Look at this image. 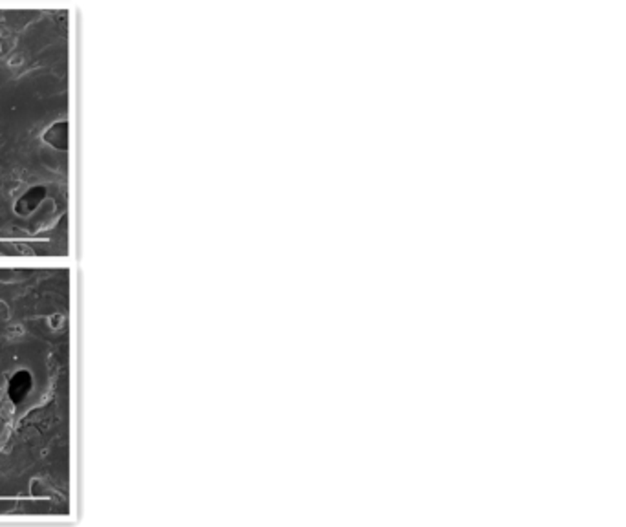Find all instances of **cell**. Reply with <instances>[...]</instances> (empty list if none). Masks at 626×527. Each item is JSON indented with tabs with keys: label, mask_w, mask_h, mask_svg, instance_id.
Returning a JSON list of instances; mask_svg holds the SVG:
<instances>
[{
	"label": "cell",
	"mask_w": 626,
	"mask_h": 527,
	"mask_svg": "<svg viewBox=\"0 0 626 527\" xmlns=\"http://www.w3.org/2000/svg\"><path fill=\"white\" fill-rule=\"evenodd\" d=\"M33 388V378L28 370H18L8 383V398L14 405H21Z\"/></svg>",
	"instance_id": "cell-1"
},
{
	"label": "cell",
	"mask_w": 626,
	"mask_h": 527,
	"mask_svg": "<svg viewBox=\"0 0 626 527\" xmlns=\"http://www.w3.org/2000/svg\"><path fill=\"white\" fill-rule=\"evenodd\" d=\"M44 198H46V187L43 185H37V187H31L30 191L22 194L21 198L17 200L15 203V213L18 216H30L31 213L39 209L41 203L44 202Z\"/></svg>",
	"instance_id": "cell-2"
},
{
	"label": "cell",
	"mask_w": 626,
	"mask_h": 527,
	"mask_svg": "<svg viewBox=\"0 0 626 527\" xmlns=\"http://www.w3.org/2000/svg\"><path fill=\"white\" fill-rule=\"evenodd\" d=\"M68 130L70 129L66 121H60V123L52 124V127L46 130V134H44V142H46L48 145H52L53 149L57 150H68V137H70Z\"/></svg>",
	"instance_id": "cell-3"
}]
</instances>
